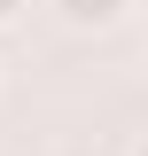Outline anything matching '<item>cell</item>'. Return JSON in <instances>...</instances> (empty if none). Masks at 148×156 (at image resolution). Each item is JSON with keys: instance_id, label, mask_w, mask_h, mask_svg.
I'll return each mask as SVG.
<instances>
[{"instance_id": "3", "label": "cell", "mask_w": 148, "mask_h": 156, "mask_svg": "<svg viewBox=\"0 0 148 156\" xmlns=\"http://www.w3.org/2000/svg\"><path fill=\"white\" fill-rule=\"evenodd\" d=\"M132 156H148V133H140V140H132Z\"/></svg>"}, {"instance_id": "2", "label": "cell", "mask_w": 148, "mask_h": 156, "mask_svg": "<svg viewBox=\"0 0 148 156\" xmlns=\"http://www.w3.org/2000/svg\"><path fill=\"white\" fill-rule=\"evenodd\" d=\"M23 8H31V0H0V31H16V23H23Z\"/></svg>"}, {"instance_id": "1", "label": "cell", "mask_w": 148, "mask_h": 156, "mask_svg": "<svg viewBox=\"0 0 148 156\" xmlns=\"http://www.w3.org/2000/svg\"><path fill=\"white\" fill-rule=\"evenodd\" d=\"M47 8H55L62 31H117L132 16V0H47Z\"/></svg>"}]
</instances>
